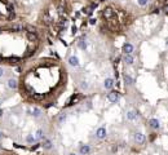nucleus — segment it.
<instances>
[{"label":"nucleus","instance_id":"6e6552de","mask_svg":"<svg viewBox=\"0 0 168 155\" xmlns=\"http://www.w3.org/2000/svg\"><path fill=\"white\" fill-rule=\"evenodd\" d=\"M104 17L105 18H107V20H110V18H113V16H114V12H113V9L111 8H106V9H104Z\"/></svg>","mask_w":168,"mask_h":155},{"label":"nucleus","instance_id":"f8f14e48","mask_svg":"<svg viewBox=\"0 0 168 155\" xmlns=\"http://www.w3.org/2000/svg\"><path fill=\"white\" fill-rule=\"evenodd\" d=\"M89 151H91V147H89L88 145H83V146L80 147V154H81V155H88Z\"/></svg>","mask_w":168,"mask_h":155},{"label":"nucleus","instance_id":"9d476101","mask_svg":"<svg viewBox=\"0 0 168 155\" xmlns=\"http://www.w3.org/2000/svg\"><path fill=\"white\" fill-rule=\"evenodd\" d=\"M137 118H138V115H137L136 111H128V113H127V119H128V120L133 122V120H136Z\"/></svg>","mask_w":168,"mask_h":155},{"label":"nucleus","instance_id":"f3484780","mask_svg":"<svg viewBox=\"0 0 168 155\" xmlns=\"http://www.w3.org/2000/svg\"><path fill=\"white\" fill-rule=\"evenodd\" d=\"M78 47H79L80 49H83V50H86V49H87V43H86V40H84V39H80L79 43H78Z\"/></svg>","mask_w":168,"mask_h":155},{"label":"nucleus","instance_id":"ddd939ff","mask_svg":"<svg viewBox=\"0 0 168 155\" xmlns=\"http://www.w3.org/2000/svg\"><path fill=\"white\" fill-rule=\"evenodd\" d=\"M26 36H27V39L30 41H36L38 40V36H36L35 32H26Z\"/></svg>","mask_w":168,"mask_h":155},{"label":"nucleus","instance_id":"bb28decb","mask_svg":"<svg viewBox=\"0 0 168 155\" xmlns=\"http://www.w3.org/2000/svg\"><path fill=\"white\" fill-rule=\"evenodd\" d=\"M89 23H91V25H95V23H96V20H95V18H91V20H89Z\"/></svg>","mask_w":168,"mask_h":155},{"label":"nucleus","instance_id":"5701e85b","mask_svg":"<svg viewBox=\"0 0 168 155\" xmlns=\"http://www.w3.org/2000/svg\"><path fill=\"white\" fill-rule=\"evenodd\" d=\"M18 61H20V58H17V57H11V58H9V62H11V63H17Z\"/></svg>","mask_w":168,"mask_h":155},{"label":"nucleus","instance_id":"a211bd4d","mask_svg":"<svg viewBox=\"0 0 168 155\" xmlns=\"http://www.w3.org/2000/svg\"><path fill=\"white\" fill-rule=\"evenodd\" d=\"M124 82H125V84H128V85H132V84L135 83V80L132 79L129 75H125V76H124Z\"/></svg>","mask_w":168,"mask_h":155},{"label":"nucleus","instance_id":"dca6fc26","mask_svg":"<svg viewBox=\"0 0 168 155\" xmlns=\"http://www.w3.org/2000/svg\"><path fill=\"white\" fill-rule=\"evenodd\" d=\"M41 146H43L44 149L49 150V149H52V141H49V140H44L43 143H41Z\"/></svg>","mask_w":168,"mask_h":155},{"label":"nucleus","instance_id":"cd10ccee","mask_svg":"<svg viewBox=\"0 0 168 155\" xmlns=\"http://www.w3.org/2000/svg\"><path fill=\"white\" fill-rule=\"evenodd\" d=\"M3 75H4V70H3L2 67H0V78H2Z\"/></svg>","mask_w":168,"mask_h":155},{"label":"nucleus","instance_id":"4be33fe9","mask_svg":"<svg viewBox=\"0 0 168 155\" xmlns=\"http://www.w3.org/2000/svg\"><path fill=\"white\" fill-rule=\"evenodd\" d=\"M80 88H81V89H87V88H88V83H87V82H81V83H80Z\"/></svg>","mask_w":168,"mask_h":155},{"label":"nucleus","instance_id":"7c9ffc66","mask_svg":"<svg viewBox=\"0 0 168 155\" xmlns=\"http://www.w3.org/2000/svg\"><path fill=\"white\" fill-rule=\"evenodd\" d=\"M3 138V132H0V140Z\"/></svg>","mask_w":168,"mask_h":155},{"label":"nucleus","instance_id":"412c9836","mask_svg":"<svg viewBox=\"0 0 168 155\" xmlns=\"http://www.w3.org/2000/svg\"><path fill=\"white\" fill-rule=\"evenodd\" d=\"M65 120H66V114H61V115L57 118V122H58L60 124H61V123H63Z\"/></svg>","mask_w":168,"mask_h":155},{"label":"nucleus","instance_id":"c85d7f7f","mask_svg":"<svg viewBox=\"0 0 168 155\" xmlns=\"http://www.w3.org/2000/svg\"><path fill=\"white\" fill-rule=\"evenodd\" d=\"M76 31H78V29H76V26H72V32H74V34H75V32H76Z\"/></svg>","mask_w":168,"mask_h":155},{"label":"nucleus","instance_id":"423d86ee","mask_svg":"<svg viewBox=\"0 0 168 155\" xmlns=\"http://www.w3.org/2000/svg\"><path fill=\"white\" fill-rule=\"evenodd\" d=\"M135 141H136L137 143L142 145V143L145 142V134H142V133H136V134H135Z\"/></svg>","mask_w":168,"mask_h":155},{"label":"nucleus","instance_id":"1a4fd4ad","mask_svg":"<svg viewBox=\"0 0 168 155\" xmlns=\"http://www.w3.org/2000/svg\"><path fill=\"white\" fill-rule=\"evenodd\" d=\"M29 113L34 116V118H39L40 115H41V110L39 109V107H34V109H31V110H29Z\"/></svg>","mask_w":168,"mask_h":155},{"label":"nucleus","instance_id":"aec40b11","mask_svg":"<svg viewBox=\"0 0 168 155\" xmlns=\"http://www.w3.org/2000/svg\"><path fill=\"white\" fill-rule=\"evenodd\" d=\"M35 141H36V138H35L32 134H29V136L26 137V142H27V143H34Z\"/></svg>","mask_w":168,"mask_h":155},{"label":"nucleus","instance_id":"7ed1b4c3","mask_svg":"<svg viewBox=\"0 0 168 155\" xmlns=\"http://www.w3.org/2000/svg\"><path fill=\"white\" fill-rule=\"evenodd\" d=\"M133 50H135V48H133V45H132L131 43H125V44L123 45V52H124L125 54H131Z\"/></svg>","mask_w":168,"mask_h":155},{"label":"nucleus","instance_id":"20e7f679","mask_svg":"<svg viewBox=\"0 0 168 155\" xmlns=\"http://www.w3.org/2000/svg\"><path fill=\"white\" fill-rule=\"evenodd\" d=\"M67 62H69V65L72 66V67H78V66H79V59H78V57H75V56L69 57Z\"/></svg>","mask_w":168,"mask_h":155},{"label":"nucleus","instance_id":"393cba45","mask_svg":"<svg viewBox=\"0 0 168 155\" xmlns=\"http://www.w3.org/2000/svg\"><path fill=\"white\" fill-rule=\"evenodd\" d=\"M26 29H27V32H35V27L32 26H27Z\"/></svg>","mask_w":168,"mask_h":155},{"label":"nucleus","instance_id":"39448f33","mask_svg":"<svg viewBox=\"0 0 168 155\" xmlns=\"http://www.w3.org/2000/svg\"><path fill=\"white\" fill-rule=\"evenodd\" d=\"M149 125H150L153 129H159V128H160V122H159L158 119H154V118H153V119L149 120Z\"/></svg>","mask_w":168,"mask_h":155},{"label":"nucleus","instance_id":"f257e3e1","mask_svg":"<svg viewBox=\"0 0 168 155\" xmlns=\"http://www.w3.org/2000/svg\"><path fill=\"white\" fill-rule=\"evenodd\" d=\"M107 100H109L111 104H116L118 100H119V93L115 92V91H111V92L107 94Z\"/></svg>","mask_w":168,"mask_h":155},{"label":"nucleus","instance_id":"b1692460","mask_svg":"<svg viewBox=\"0 0 168 155\" xmlns=\"http://www.w3.org/2000/svg\"><path fill=\"white\" fill-rule=\"evenodd\" d=\"M138 4H140L141 7H145V5L147 4V0H138Z\"/></svg>","mask_w":168,"mask_h":155},{"label":"nucleus","instance_id":"0eeeda50","mask_svg":"<svg viewBox=\"0 0 168 155\" xmlns=\"http://www.w3.org/2000/svg\"><path fill=\"white\" fill-rule=\"evenodd\" d=\"M104 87H105V89H111L114 87V79L107 78V79L105 80V83H104Z\"/></svg>","mask_w":168,"mask_h":155},{"label":"nucleus","instance_id":"473e14b6","mask_svg":"<svg viewBox=\"0 0 168 155\" xmlns=\"http://www.w3.org/2000/svg\"><path fill=\"white\" fill-rule=\"evenodd\" d=\"M2 114H3V113H2V110H0V115H2Z\"/></svg>","mask_w":168,"mask_h":155},{"label":"nucleus","instance_id":"2f4dec72","mask_svg":"<svg viewBox=\"0 0 168 155\" xmlns=\"http://www.w3.org/2000/svg\"><path fill=\"white\" fill-rule=\"evenodd\" d=\"M70 155H76V154H75V152H71V154H70Z\"/></svg>","mask_w":168,"mask_h":155},{"label":"nucleus","instance_id":"2eb2a0df","mask_svg":"<svg viewBox=\"0 0 168 155\" xmlns=\"http://www.w3.org/2000/svg\"><path fill=\"white\" fill-rule=\"evenodd\" d=\"M34 137H35L36 140H41V138H44V131H43V129H38Z\"/></svg>","mask_w":168,"mask_h":155},{"label":"nucleus","instance_id":"72a5a7b5","mask_svg":"<svg viewBox=\"0 0 168 155\" xmlns=\"http://www.w3.org/2000/svg\"><path fill=\"white\" fill-rule=\"evenodd\" d=\"M0 62H2V57H0Z\"/></svg>","mask_w":168,"mask_h":155},{"label":"nucleus","instance_id":"4468645a","mask_svg":"<svg viewBox=\"0 0 168 155\" xmlns=\"http://www.w3.org/2000/svg\"><path fill=\"white\" fill-rule=\"evenodd\" d=\"M8 88L16 89V88H17V80H16V79H9V80H8Z\"/></svg>","mask_w":168,"mask_h":155},{"label":"nucleus","instance_id":"6ab92c4d","mask_svg":"<svg viewBox=\"0 0 168 155\" xmlns=\"http://www.w3.org/2000/svg\"><path fill=\"white\" fill-rule=\"evenodd\" d=\"M12 30H13V31L20 32V31H22V30H23V26H22V25H13V26H12Z\"/></svg>","mask_w":168,"mask_h":155},{"label":"nucleus","instance_id":"a878e982","mask_svg":"<svg viewBox=\"0 0 168 155\" xmlns=\"http://www.w3.org/2000/svg\"><path fill=\"white\" fill-rule=\"evenodd\" d=\"M8 18H9V20H13V18H14V13H13V12H9V17H8Z\"/></svg>","mask_w":168,"mask_h":155},{"label":"nucleus","instance_id":"9b49d317","mask_svg":"<svg viewBox=\"0 0 168 155\" xmlns=\"http://www.w3.org/2000/svg\"><path fill=\"white\" fill-rule=\"evenodd\" d=\"M123 61H124L127 65H132V63L135 62V57H133V56H131V54H125V56H124V58H123Z\"/></svg>","mask_w":168,"mask_h":155},{"label":"nucleus","instance_id":"c756f323","mask_svg":"<svg viewBox=\"0 0 168 155\" xmlns=\"http://www.w3.org/2000/svg\"><path fill=\"white\" fill-rule=\"evenodd\" d=\"M38 147H39V143H36V145H35V146H32V150H36V149H38Z\"/></svg>","mask_w":168,"mask_h":155},{"label":"nucleus","instance_id":"f03ea898","mask_svg":"<svg viewBox=\"0 0 168 155\" xmlns=\"http://www.w3.org/2000/svg\"><path fill=\"white\" fill-rule=\"evenodd\" d=\"M96 137L100 138V140L105 138V137H106V129H105L104 127H100V128L96 131Z\"/></svg>","mask_w":168,"mask_h":155}]
</instances>
